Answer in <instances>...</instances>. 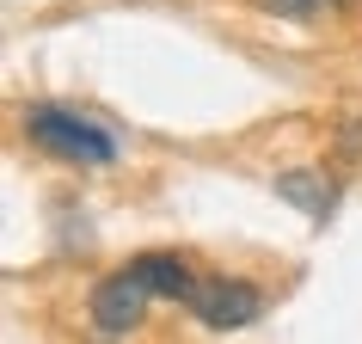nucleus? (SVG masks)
<instances>
[{"label": "nucleus", "mask_w": 362, "mask_h": 344, "mask_svg": "<svg viewBox=\"0 0 362 344\" xmlns=\"http://www.w3.org/2000/svg\"><path fill=\"white\" fill-rule=\"evenodd\" d=\"M276 197L283 203H295L301 215H313V222H325L332 215V203H338V185L325 178V172H276Z\"/></svg>", "instance_id": "20e7f679"}, {"label": "nucleus", "mask_w": 362, "mask_h": 344, "mask_svg": "<svg viewBox=\"0 0 362 344\" xmlns=\"http://www.w3.org/2000/svg\"><path fill=\"white\" fill-rule=\"evenodd\" d=\"M344 6H356V0H258V13H276V19H325Z\"/></svg>", "instance_id": "423d86ee"}, {"label": "nucleus", "mask_w": 362, "mask_h": 344, "mask_svg": "<svg viewBox=\"0 0 362 344\" xmlns=\"http://www.w3.org/2000/svg\"><path fill=\"white\" fill-rule=\"evenodd\" d=\"M338 148H344V154H362V123H350V130L338 135Z\"/></svg>", "instance_id": "0eeeda50"}, {"label": "nucleus", "mask_w": 362, "mask_h": 344, "mask_svg": "<svg viewBox=\"0 0 362 344\" xmlns=\"http://www.w3.org/2000/svg\"><path fill=\"white\" fill-rule=\"evenodd\" d=\"M25 130H31L37 148H49L56 160H74V166H111L117 160L111 130L93 123V117H80V111H68V105H31Z\"/></svg>", "instance_id": "f257e3e1"}, {"label": "nucleus", "mask_w": 362, "mask_h": 344, "mask_svg": "<svg viewBox=\"0 0 362 344\" xmlns=\"http://www.w3.org/2000/svg\"><path fill=\"white\" fill-rule=\"evenodd\" d=\"M141 314H148V283H141L129 265L93 289V326L105 332V338H123V332H135V326H141Z\"/></svg>", "instance_id": "7ed1b4c3"}, {"label": "nucleus", "mask_w": 362, "mask_h": 344, "mask_svg": "<svg viewBox=\"0 0 362 344\" xmlns=\"http://www.w3.org/2000/svg\"><path fill=\"white\" fill-rule=\"evenodd\" d=\"M129 270L148 283V295H166V302H185V295L197 289L191 265H185V258H172V252H141V258H129Z\"/></svg>", "instance_id": "39448f33"}, {"label": "nucleus", "mask_w": 362, "mask_h": 344, "mask_svg": "<svg viewBox=\"0 0 362 344\" xmlns=\"http://www.w3.org/2000/svg\"><path fill=\"white\" fill-rule=\"evenodd\" d=\"M185 307H191L209 332H240V326H252L264 314V295H258L246 277H197V289L185 295Z\"/></svg>", "instance_id": "f03ea898"}]
</instances>
